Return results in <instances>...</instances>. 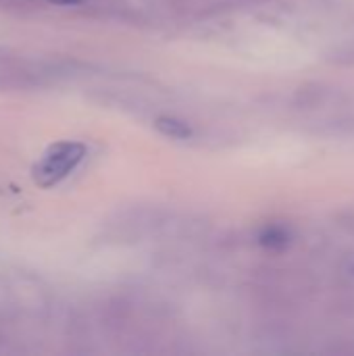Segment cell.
Listing matches in <instances>:
<instances>
[{
	"label": "cell",
	"instance_id": "3",
	"mask_svg": "<svg viewBox=\"0 0 354 356\" xmlns=\"http://www.w3.org/2000/svg\"><path fill=\"white\" fill-rule=\"evenodd\" d=\"M156 129L161 131V134H165V136H169V138H177V140H184V138H188L192 131H190V127L184 123V121H177V119H171V117H161V119H156Z\"/></svg>",
	"mask_w": 354,
	"mask_h": 356
},
{
	"label": "cell",
	"instance_id": "1",
	"mask_svg": "<svg viewBox=\"0 0 354 356\" xmlns=\"http://www.w3.org/2000/svg\"><path fill=\"white\" fill-rule=\"evenodd\" d=\"M83 156H86V146L81 142H73V140L54 142L35 161L31 169L33 184L38 188H52L61 184L75 171V167L83 161Z\"/></svg>",
	"mask_w": 354,
	"mask_h": 356
},
{
	"label": "cell",
	"instance_id": "4",
	"mask_svg": "<svg viewBox=\"0 0 354 356\" xmlns=\"http://www.w3.org/2000/svg\"><path fill=\"white\" fill-rule=\"evenodd\" d=\"M238 4V0H184L179 6L184 10H219Z\"/></svg>",
	"mask_w": 354,
	"mask_h": 356
},
{
	"label": "cell",
	"instance_id": "5",
	"mask_svg": "<svg viewBox=\"0 0 354 356\" xmlns=\"http://www.w3.org/2000/svg\"><path fill=\"white\" fill-rule=\"evenodd\" d=\"M46 2L58 4V6H77V4H81V2H86V0H46Z\"/></svg>",
	"mask_w": 354,
	"mask_h": 356
},
{
	"label": "cell",
	"instance_id": "2",
	"mask_svg": "<svg viewBox=\"0 0 354 356\" xmlns=\"http://www.w3.org/2000/svg\"><path fill=\"white\" fill-rule=\"evenodd\" d=\"M58 69L50 63L0 50V90H27L44 86Z\"/></svg>",
	"mask_w": 354,
	"mask_h": 356
}]
</instances>
